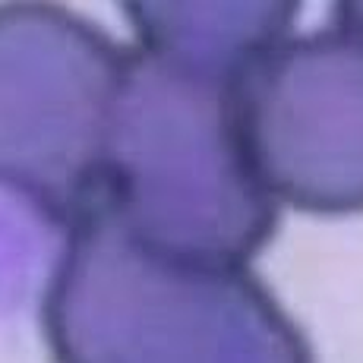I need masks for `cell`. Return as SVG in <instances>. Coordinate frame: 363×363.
<instances>
[{"instance_id": "6da1fadb", "label": "cell", "mask_w": 363, "mask_h": 363, "mask_svg": "<svg viewBox=\"0 0 363 363\" xmlns=\"http://www.w3.org/2000/svg\"><path fill=\"white\" fill-rule=\"evenodd\" d=\"M237 82L130 45L99 215L158 253L247 269L275 237L278 202L243 152Z\"/></svg>"}, {"instance_id": "7a4b0ae2", "label": "cell", "mask_w": 363, "mask_h": 363, "mask_svg": "<svg viewBox=\"0 0 363 363\" xmlns=\"http://www.w3.org/2000/svg\"><path fill=\"white\" fill-rule=\"evenodd\" d=\"M41 325L54 363H313L250 269L158 253L108 215L67 231Z\"/></svg>"}, {"instance_id": "3957f363", "label": "cell", "mask_w": 363, "mask_h": 363, "mask_svg": "<svg viewBox=\"0 0 363 363\" xmlns=\"http://www.w3.org/2000/svg\"><path fill=\"white\" fill-rule=\"evenodd\" d=\"M127 54L54 4H0V190L67 231L104 206Z\"/></svg>"}, {"instance_id": "277c9868", "label": "cell", "mask_w": 363, "mask_h": 363, "mask_svg": "<svg viewBox=\"0 0 363 363\" xmlns=\"http://www.w3.org/2000/svg\"><path fill=\"white\" fill-rule=\"evenodd\" d=\"M237 133L250 167L281 206L363 212V4L332 26L284 38L237 82Z\"/></svg>"}, {"instance_id": "5b68a950", "label": "cell", "mask_w": 363, "mask_h": 363, "mask_svg": "<svg viewBox=\"0 0 363 363\" xmlns=\"http://www.w3.org/2000/svg\"><path fill=\"white\" fill-rule=\"evenodd\" d=\"M123 13L139 48L243 79L291 38L297 4H127Z\"/></svg>"}]
</instances>
